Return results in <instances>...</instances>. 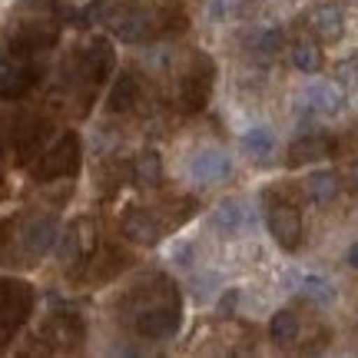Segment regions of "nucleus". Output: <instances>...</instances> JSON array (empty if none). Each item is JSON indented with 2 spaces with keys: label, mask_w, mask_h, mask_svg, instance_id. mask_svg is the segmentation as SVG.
I'll return each instance as SVG.
<instances>
[{
  "label": "nucleus",
  "mask_w": 358,
  "mask_h": 358,
  "mask_svg": "<svg viewBox=\"0 0 358 358\" xmlns=\"http://www.w3.org/2000/svg\"><path fill=\"white\" fill-rule=\"evenodd\" d=\"M57 40H60L57 17H24L0 34V100H24L47 77Z\"/></svg>",
  "instance_id": "1"
},
{
  "label": "nucleus",
  "mask_w": 358,
  "mask_h": 358,
  "mask_svg": "<svg viewBox=\"0 0 358 358\" xmlns=\"http://www.w3.org/2000/svg\"><path fill=\"white\" fill-rule=\"evenodd\" d=\"M120 315L146 342H169L182 325V295L169 275L150 272L123 292Z\"/></svg>",
  "instance_id": "2"
},
{
  "label": "nucleus",
  "mask_w": 358,
  "mask_h": 358,
  "mask_svg": "<svg viewBox=\"0 0 358 358\" xmlns=\"http://www.w3.org/2000/svg\"><path fill=\"white\" fill-rule=\"evenodd\" d=\"M106 24L123 43H153L186 30L189 17L179 0H123L106 13Z\"/></svg>",
  "instance_id": "3"
},
{
  "label": "nucleus",
  "mask_w": 358,
  "mask_h": 358,
  "mask_svg": "<svg viewBox=\"0 0 358 358\" xmlns=\"http://www.w3.org/2000/svg\"><path fill=\"white\" fill-rule=\"evenodd\" d=\"M116 70V50L110 37H93L87 47L66 57L64 70H60V83H64L70 103H77V116H87L96 103V93L103 90V83L110 80V73Z\"/></svg>",
  "instance_id": "4"
},
{
  "label": "nucleus",
  "mask_w": 358,
  "mask_h": 358,
  "mask_svg": "<svg viewBox=\"0 0 358 358\" xmlns=\"http://www.w3.org/2000/svg\"><path fill=\"white\" fill-rule=\"evenodd\" d=\"M80 163H83V140L77 129H64L50 146H43L40 156L27 166L30 179L40 186H50L57 179H77Z\"/></svg>",
  "instance_id": "5"
},
{
  "label": "nucleus",
  "mask_w": 358,
  "mask_h": 358,
  "mask_svg": "<svg viewBox=\"0 0 358 358\" xmlns=\"http://www.w3.org/2000/svg\"><path fill=\"white\" fill-rule=\"evenodd\" d=\"M34 308H37V292L30 282L0 275V352L20 335Z\"/></svg>",
  "instance_id": "6"
},
{
  "label": "nucleus",
  "mask_w": 358,
  "mask_h": 358,
  "mask_svg": "<svg viewBox=\"0 0 358 358\" xmlns=\"http://www.w3.org/2000/svg\"><path fill=\"white\" fill-rule=\"evenodd\" d=\"M213 83H216V64L209 53H192L189 66L182 70L176 83V106L182 113H199L209 96H213Z\"/></svg>",
  "instance_id": "7"
},
{
  "label": "nucleus",
  "mask_w": 358,
  "mask_h": 358,
  "mask_svg": "<svg viewBox=\"0 0 358 358\" xmlns=\"http://www.w3.org/2000/svg\"><path fill=\"white\" fill-rule=\"evenodd\" d=\"M262 209H266V226L272 232V239L285 252H295L302 245V213H299V206L289 203L282 192L268 189L262 196Z\"/></svg>",
  "instance_id": "8"
},
{
  "label": "nucleus",
  "mask_w": 358,
  "mask_h": 358,
  "mask_svg": "<svg viewBox=\"0 0 358 358\" xmlns=\"http://www.w3.org/2000/svg\"><path fill=\"white\" fill-rule=\"evenodd\" d=\"M37 342H43V352H80L87 342V322L77 312H50L40 325Z\"/></svg>",
  "instance_id": "9"
},
{
  "label": "nucleus",
  "mask_w": 358,
  "mask_h": 358,
  "mask_svg": "<svg viewBox=\"0 0 358 358\" xmlns=\"http://www.w3.org/2000/svg\"><path fill=\"white\" fill-rule=\"evenodd\" d=\"M93 249H96V236H93V222H90V219H77V222L60 236V259H64L66 272H70L73 279L83 275Z\"/></svg>",
  "instance_id": "10"
},
{
  "label": "nucleus",
  "mask_w": 358,
  "mask_h": 358,
  "mask_svg": "<svg viewBox=\"0 0 358 358\" xmlns=\"http://www.w3.org/2000/svg\"><path fill=\"white\" fill-rule=\"evenodd\" d=\"M129 262H133V256H129L123 245L96 243V249H93V256H90V262L80 279H87L90 285H106V282H113L120 272H127Z\"/></svg>",
  "instance_id": "11"
},
{
  "label": "nucleus",
  "mask_w": 358,
  "mask_h": 358,
  "mask_svg": "<svg viewBox=\"0 0 358 358\" xmlns=\"http://www.w3.org/2000/svg\"><path fill=\"white\" fill-rule=\"evenodd\" d=\"M120 229H123V236L129 243H140V245H156L166 236V226H163L159 213L146 209V206H127L123 216H120Z\"/></svg>",
  "instance_id": "12"
},
{
  "label": "nucleus",
  "mask_w": 358,
  "mask_h": 358,
  "mask_svg": "<svg viewBox=\"0 0 358 358\" xmlns=\"http://www.w3.org/2000/svg\"><path fill=\"white\" fill-rule=\"evenodd\" d=\"M140 96H143L140 73H136V70H123V73L113 80V90H110V96H106V110H110V113H129V110H136Z\"/></svg>",
  "instance_id": "13"
},
{
  "label": "nucleus",
  "mask_w": 358,
  "mask_h": 358,
  "mask_svg": "<svg viewBox=\"0 0 358 358\" xmlns=\"http://www.w3.org/2000/svg\"><path fill=\"white\" fill-rule=\"evenodd\" d=\"M189 173L196 182H222L232 176V159L226 153H216V150H203V153L192 156Z\"/></svg>",
  "instance_id": "14"
},
{
  "label": "nucleus",
  "mask_w": 358,
  "mask_h": 358,
  "mask_svg": "<svg viewBox=\"0 0 358 358\" xmlns=\"http://www.w3.org/2000/svg\"><path fill=\"white\" fill-rule=\"evenodd\" d=\"M335 156V140L325 136V133H315V136H299V140L289 146V166H302V163H315V159H329Z\"/></svg>",
  "instance_id": "15"
},
{
  "label": "nucleus",
  "mask_w": 358,
  "mask_h": 358,
  "mask_svg": "<svg viewBox=\"0 0 358 358\" xmlns=\"http://www.w3.org/2000/svg\"><path fill=\"white\" fill-rule=\"evenodd\" d=\"M308 27H312V34L322 43H335V40H342V34H345V13L338 10L335 3H322V7H315V10L308 13Z\"/></svg>",
  "instance_id": "16"
},
{
  "label": "nucleus",
  "mask_w": 358,
  "mask_h": 358,
  "mask_svg": "<svg viewBox=\"0 0 358 358\" xmlns=\"http://www.w3.org/2000/svg\"><path fill=\"white\" fill-rule=\"evenodd\" d=\"M213 226H216L222 236H239V232L249 226V209H245L239 199H226L213 213Z\"/></svg>",
  "instance_id": "17"
},
{
  "label": "nucleus",
  "mask_w": 358,
  "mask_h": 358,
  "mask_svg": "<svg viewBox=\"0 0 358 358\" xmlns=\"http://www.w3.org/2000/svg\"><path fill=\"white\" fill-rule=\"evenodd\" d=\"M338 189H342V182H338V173H332V169H319V173H312V176L306 179V192L312 203H335L338 199Z\"/></svg>",
  "instance_id": "18"
},
{
  "label": "nucleus",
  "mask_w": 358,
  "mask_h": 358,
  "mask_svg": "<svg viewBox=\"0 0 358 358\" xmlns=\"http://www.w3.org/2000/svg\"><path fill=\"white\" fill-rule=\"evenodd\" d=\"M129 173L136 179V186H153V182H159V176H163V159H159L156 150H143V153L133 156Z\"/></svg>",
  "instance_id": "19"
},
{
  "label": "nucleus",
  "mask_w": 358,
  "mask_h": 358,
  "mask_svg": "<svg viewBox=\"0 0 358 358\" xmlns=\"http://www.w3.org/2000/svg\"><path fill=\"white\" fill-rule=\"evenodd\" d=\"M306 96L312 100V110H319V113H325V116H335L342 110V103H345L342 90L332 87V83H312Z\"/></svg>",
  "instance_id": "20"
},
{
  "label": "nucleus",
  "mask_w": 358,
  "mask_h": 358,
  "mask_svg": "<svg viewBox=\"0 0 358 358\" xmlns=\"http://www.w3.org/2000/svg\"><path fill=\"white\" fill-rule=\"evenodd\" d=\"M299 329H302V325H299V315L289 312V308L275 312L272 322H268V335H272L275 345H292L295 338H299Z\"/></svg>",
  "instance_id": "21"
},
{
  "label": "nucleus",
  "mask_w": 358,
  "mask_h": 358,
  "mask_svg": "<svg viewBox=\"0 0 358 358\" xmlns=\"http://www.w3.org/2000/svg\"><path fill=\"white\" fill-rule=\"evenodd\" d=\"M292 64H295V70H302V73H319L322 64H325L322 47L312 43V40H299L292 47Z\"/></svg>",
  "instance_id": "22"
},
{
  "label": "nucleus",
  "mask_w": 358,
  "mask_h": 358,
  "mask_svg": "<svg viewBox=\"0 0 358 358\" xmlns=\"http://www.w3.org/2000/svg\"><path fill=\"white\" fill-rule=\"evenodd\" d=\"M275 146V133L268 127H252L249 133L243 136V150L249 156H268Z\"/></svg>",
  "instance_id": "23"
},
{
  "label": "nucleus",
  "mask_w": 358,
  "mask_h": 358,
  "mask_svg": "<svg viewBox=\"0 0 358 358\" xmlns=\"http://www.w3.org/2000/svg\"><path fill=\"white\" fill-rule=\"evenodd\" d=\"M302 295L312 299V302H332L335 289L325 279H319V275H306V279H302Z\"/></svg>",
  "instance_id": "24"
},
{
  "label": "nucleus",
  "mask_w": 358,
  "mask_h": 358,
  "mask_svg": "<svg viewBox=\"0 0 358 358\" xmlns=\"http://www.w3.org/2000/svg\"><path fill=\"white\" fill-rule=\"evenodd\" d=\"M256 50L259 57H275L282 50V30L268 27V30H259L256 34Z\"/></svg>",
  "instance_id": "25"
},
{
  "label": "nucleus",
  "mask_w": 358,
  "mask_h": 358,
  "mask_svg": "<svg viewBox=\"0 0 358 358\" xmlns=\"http://www.w3.org/2000/svg\"><path fill=\"white\" fill-rule=\"evenodd\" d=\"M236 302H239V292H236V289H229V292L222 295V302H219V312H222V315H229L232 308H236Z\"/></svg>",
  "instance_id": "26"
},
{
  "label": "nucleus",
  "mask_w": 358,
  "mask_h": 358,
  "mask_svg": "<svg viewBox=\"0 0 358 358\" xmlns=\"http://www.w3.org/2000/svg\"><path fill=\"white\" fill-rule=\"evenodd\" d=\"M345 262H348V266H352V268H358V243H355V245H348V256H345Z\"/></svg>",
  "instance_id": "27"
},
{
  "label": "nucleus",
  "mask_w": 358,
  "mask_h": 358,
  "mask_svg": "<svg viewBox=\"0 0 358 358\" xmlns=\"http://www.w3.org/2000/svg\"><path fill=\"white\" fill-rule=\"evenodd\" d=\"M352 182H355V186H358V163H355V166H352Z\"/></svg>",
  "instance_id": "28"
}]
</instances>
